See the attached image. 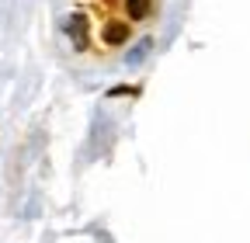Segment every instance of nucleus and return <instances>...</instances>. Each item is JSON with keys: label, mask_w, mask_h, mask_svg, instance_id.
I'll list each match as a JSON object with an SVG mask.
<instances>
[{"label": "nucleus", "mask_w": 250, "mask_h": 243, "mask_svg": "<svg viewBox=\"0 0 250 243\" xmlns=\"http://www.w3.org/2000/svg\"><path fill=\"white\" fill-rule=\"evenodd\" d=\"M125 39H129V24H125V21H111L104 28V42L108 45H122Z\"/></svg>", "instance_id": "1"}, {"label": "nucleus", "mask_w": 250, "mask_h": 243, "mask_svg": "<svg viewBox=\"0 0 250 243\" xmlns=\"http://www.w3.org/2000/svg\"><path fill=\"white\" fill-rule=\"evenodd\" d=\"M125 4H129V18H136V21H143L149 14V0H125Z\"/></svg>", "instance_id": "2"}, {"label": "nucleus", "mask_w": 250, "mask_h": 243, "mask_svg": "<svg viewBox=\"0 0 250 243\" xmlns=\"http://www.w3.org/2000/svg\"><path fill=\"white\" fill-rule=\"evenodd\" d=\"M73 35H77V45L83 49L87 45V39H83V18H73Z\"/></svg>", "instance_id": "3"}]
</instances>
